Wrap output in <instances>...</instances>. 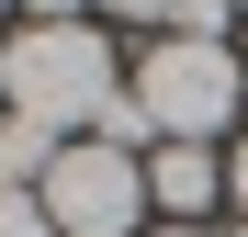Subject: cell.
Segmentation results:
<instances>
[{
    "label": "cell",
    "mask_w": 248,
    "mask_h": 237,
    "mask_svg": "<svg viewBox=\"0 0 248 237\" xmlns=\"http://www.w3.org/2000/svg\"><path fill=\"white\" fill-rule=\"evenodd\" d=\"M124 91H113V34L102 23H34L12 46V113H34V125H102Z\"/></svg>",
    "instance_id": "6da1fadb"
},
{
    "label": "cell",
    "mask_w": 248,
    "mask_h": 237,
    "mask_svg": "<svg viewBox=\"0 0 248 237\" xmlns=\"http://www.w3.org/2000/svg\"><path fill=\"white\" fill-rule=\"evenodd\" d=\"M124 102L147 113V136H170V147H203V136H215L226 113H237V57H226V34H158Z\"/></svg>",
    "instance_id": "7a4b0ae2"
},
{
    "label": "cell",
    "mask_w": 248,
    "mask_h": 237,
    "mask_svg": "<svg viewBox=\"0 0 248 237\" xmlns=\"http://www.w3.org/2000/svg\"><path fill=\"white\" fill-rule=\"evenodd\" d=\"M46 215H57V237H136V215H147V170L124 147H57V170H46Z\"/></svg>",
    "instance_id": "3957f363"
},
{
    "label": "cell",
    "mask_w": 248,
    "mask_h": 237,
    "mask_svg": "<svg viewBox=\"0 0 248 237\" xmlns=\"http://www.w3.org/2000/svg\"><path fill=\"white\" fill-rule=\"evenodd\" d=\"M215 181H226V170H215V147H158V158H147V204H170L181 226L215 204Z\"/></svg>",
    "instance_id": "277c9868"
},
{
    "label": "cell",
    "mask_w": 248,
    "mask_h": 237,
    "mask_svg": "<svg viewBox=\"0 0 248 237\" xmlns=\"http://www.w3.org/2000/svg\"><path fill=\"white\" fill-rule=\"evenodd\" d=\"M0 237H57V215H46V192H0Z\"/></svg>",
    "instance_id": "5b68a950"
},
{
    "label": "cell",
    "mask_w": 248,
    "mask_h": 237,
    "mask_svg": "<svg viewBox=\"0 0 248 237\" xmlns=\"http://www.w3.org/2000/svg\"><path fill=\"white\" fill-rule=\"evenodd\" d=\"M102 12H113V23H170V34H181V12H192V0H102Z\"/></svg>",
    "instance_id": "8992f818"
},
{
    "label": "cell",
    "mask_w": 248,
    "mask_h": 237,
    "mask_svg": "<svg viewBox=\"0 0 248 237\" xmlns=\"http://www.w3.org/2000/svg\"><path fill=\"white\" fill-rule=\"evenodd\" d=\"M226 181H237V215H248V136H237V170H226Z\"/></svg>",
    "instance_id": "52a82bcc"
},
{
    "label": "cell",
    "mask_w": 248,
    "mask_h": 237,
    "mask_svg": "<svg viewBox=\"0 0 248 237\" xmlns=\"http://www.w3.org/2000/svg\"><path fill=\"white\" fill-rule=\"evenodd\" d=\"M34 12H46V23H68V12H79V0H34Z\"/></svg>",
    "instance_id": "ba28073f"
},
{
    "label": "cell",
    "mask_w": 248,
    "mask_h": 237,
    "mask_svg": "<svg viewBox=\"0 0 248 237\" xmlns=\"http://www.w3.org/2000/svg\"><path fill=\"white\" fill-rule=\"evenodd\" d=\"M0 91H12V46H0Z\"/></svg>",
    "instance_id": "9c48e42d"
},
{
    "label": "cell",
    "mask_w": 248,
    "mask_h": 237,
    "mask_svg": "<svg viewBox=\"0 0 248 237\" xmlns=\"http://www.w3.org/2000/svg\"><path fill=\"white\" fill-rule=\"evenodd\" d=\"M158 237H203V226H158Z\"/></svg>",
    "instance_id": "30bf717a"
},
{
    "label": "cell",
    "mask_w": 248,
    "mask_h": 237,
    "mask_svg": "<svg viewBox=\"0 0 248 237\" xmlns=\"http://www.w3.org/2000/svg\"><path fill=\"white\" fill-rule=\"evenodd\" d=\"M237 237H248V215H237Z\"/></svg>",
    "instance_id": "8fae6325"
},
{
    "label": "cell",
    "mask_w": 248,
    "mask_h": 237,
    "mask_svg": "<svg viewBox=\"0 0 248 237\" xmlns=\"http://www.w3.org/2000/svg\"><path fill=\"white\" fill-rule=\"evenodd\" d=\"M0 12H12V0H0Z\"/></svg>",
    "instance_id": "7c38bea8"
},
{
    "label": "cell",
    "mask_w": 248,
    "mask_h": 237,
    "mask_svg": "<svg viewBox=\"0 0 248 237\" xmlns=\"http://www.w3.org/2000/svg\"><path fill=\"white\" fill-rule=\"evenodd\" d=\"M237 12H248V0H237Z\"/></svg>",
    "instance_id": "4fadbf2b"
}]
</instances>
